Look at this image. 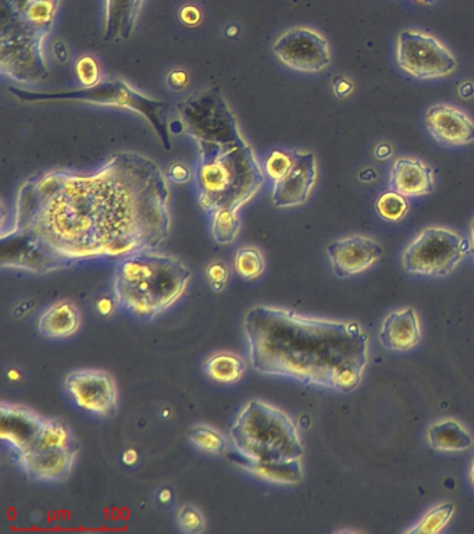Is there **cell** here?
Returning a JSON list of instances; mask_svg holds the SVG:
<instances>
[{
	"mask_svg": "<svg viewBox=\"0 0 474 534\" xmlns=\"http://www.w3.org/2000/svg\"><path fill=\"white\" fill-rule=\"evenodd\" d=\"M420 338L422 331L412 308L390 313L380 331L381 345L391 351L412 350L420 343Z\"/></svg>",
	"mask_w": 474,
	"mask_h": 534,
	"instance_id": "cell-19",
	"label": "cell"
},
{
	"mask_svg": "<svg viewBox=\"0 0 474 534\" xmlns=\"http://www.w3.org/2000/svg\"><path fill=\"white\" fill-rule=\"evenodd\" d=\"M188 84V74L184 70H171L169 76H167V85L173 91H181Z\"/></svg>",
	"mask_w": 474,
	"mask_h": 534,
	"instance_id": "cell-35",
	"label": "cell"
},
{
	"mask_svg": "<svg viewBox=\"0 0 474 534\" xmlns=\"http://www.w3.org/2000/svg\"><path fill=\"white\" fill-rule=\"evenodd\" d=\"M191 269L176 256L134 252L117 263L113 277L116 304L140 319H153L183 297Z\"/></svg>",
	"mask_w": 474,
	"mask_h": 534,
	"instance_id": "cell-4",
	"label": "cell"
},
{
	"mask_svg": "<svg viewBox=\"0 0 474 534\" xmlns=\"http://www.w3.org/2000/svg\"><path fill=\"white\" fill-rule=\"evenodd\" d=\"M177 110L184 130L196 144L231 140L242 135L237 116L219 88L194 92L178 103Z\"/></svg>",
	"mask_w": 474,
	"mask_h": 534,
	"instance_id": "cell-9",
	"label": "cell"
},
{
	"mask_svg": "<svg viewBox=\"0 0 474 534\" xmlns=\"http://www.w3.org/2000/svg\"><path fill=\"white\" fill-rule=\"evenodd\" d=\"M188 439L199 450L210 455H223L228 450V441L219 430L208 425H195L188 430Z\"/></svg>",
	"mask_w": 474,
	"mask_h": 534,
	"instance_id": "cell-26",
	"label": "cell"
},
{
	"mask_svg": "<svg viewBox=\"0 0 474 534\" xmlns=\"http://www.w3.org/2000/svg\"><path fill=\"white\" fill-rule=\"evenodd\" d=\"M273 52L284 66L301 73H320L331 63L327 39L306 27L291 28L281 34L274 42Z\"/></svg>",
	"mask_w": 474,
	"mask_h": 534,
	"instance_id": "cell-12",
	"label": "cell"
},
{
	"mask_svg": "<svg viewBox=\"0 0 474 534\" xmlns=\"http://www.w3.org/2000/svg\"><path fill=\"white\" fill-rule=\"evenodd\" d=\"M78 451L80 441L70 427L62 420L51 418L44 432L16 459L31 479L60 482L73 471Z\"/></svg>",
	"mask_w": 474,
	"mask_h": 534,
	"instance_id": "cell-8",
	"label": "cell"
},
{
	"mask_svg": "<svg viewBox=\"0 0 474 534\" xmlns=\"http://www.w3.org/2000/svg\"><path fill=\"white\" fill-rule=\"evenodd\" d=\"M167 177L170 181L176 184H185L191 180V170L183 163H174L170 166L169 172H167Z\"/></svg>",
	"mask_w": 474,
	"mask_h": 534,
	"instance_id": "cell-34",
	"label": "cell"
},
{
	"mask_svg": "<svg viewBox=\"0 0 474 534\" xmlns=\"http://www.w3.org/2000/svg\"><path fill=\"white\" fill-rule=\"evenodd\" d=\"M376 210L381 219L387 222L397 223L404 219L409 210V202L404 195L395 191H387L381 194L376 202Z\"/></svg>",
	"mask_w": 474,
	"mask_h": 534,
	"instance_id": "cell-28",
	"label": "cell"
},
{
	"mask_svg": "<svg viewBox=\"0 0 474 534\" xmlns=\"http://www.w3.org/2000/svg\"><path fill=\"white\" fill-rule=\"evenodd\" d=\"M292 163H294V151L276 149L265 159L263 169H265L266 176L272 178L274 183L291 169Z\"/></svg>",
	"mask_w": 474,
	"mask_h": 534,
	"instance_id": "cell-30",
	"label": "cell"
},
{
	"mask_svg": "<svg viewBox=\"0 0 474 534\" xmlns=\"http://www.w3.org/2000/svg\"><path fill=\"white\" fill-rule=\"evenodd\" d=\"M9 94L24 103L42 102H80L99 106H116L137 113L148 121L149 126L158 135L165 151H171V126L169 123L170 105L141 94L120 78L102 80L95 87L71 89V91L39 92L17 87H10Z\"/></svg>",
	"mask_w": 474,
	"mask_h": 534,
	"instance_id": "cell-7",
	"label": "cell"
},
{
	"mask_svg": "<svg viewBox=\"0 0 474 534\" xmlns=\"http://www.w3.org/2000/svg\"><path fill=\"white\" fill-rule=\"evenodd\" d=\"M49 419L23 405L0 404V437L9 445L14 457L28 450L44 432Z\"/></svg>",
	"mask_w": 474,
	"mask_h": 534,
	"instance_id": "cell-15",
	"label": "cell"
},
{
	"mask_svg": "<svg viewBox=\"0 0 474 534\" xmlns=\"http://www.w3.org/2000/svg\"><path fill=\"white\" fill-rule=\"evenodd\" d=\"M202 370L213 382L234 384L240 382L247 373V363L233 352H219L203 363Z\"/></svg>",
	"mask_w": 474,
	"mask_h": 534,
	"instance_id": "cell-24",
	"label": "cell"
},
{
	"mask_svg": "<svg viewBox=\"0 0 474 534\" xmlns=\"http://www.w3.org/2000/svg\"><path fill=\"white\" fill-rule=\"evenodd\" d=\"M67 394L85 412L112 418L119 411V388L113 376L103 370H77L64 382Z\"/></svg>",
	"mask_w": 474,
	"mask_h": 534,
	"instance_id": "cell-13",
	"label": "cell"
},
{
	"mask_svg": "<svg viewBox=\"0 0 474 534\" xmlns=\"http://www.w3.org/2000/svg\"><path fill=\"white\" fill-rule=\"evenodd\" d=\"M159 500L162 501L163 504L169 503L171 500V491L167 489L160 491Z\"/></svg>",
	"mask_w": 474,
	"mask_h": 534,
	"instance_id": "cell-41",
	"label": "cell"
},
{
	"mask_svg": "<svg viewBox=\"0 0 474 534\" xmlns=\"http://www.w3.org/2000/svg\"><path fill=\"white\" fill-rule=\"evenodd\" d=\"M101 305H99V311H101V313H103V315H108V313L112 312V305H110V301L109 299H103V301H101Z\"/></svg>",
	"mask_w": 474,
	"mask_h": 534,
	"instance_id": "cell-40",
	"label": "cell"
},
{
	"mask_svg": "<svg viewBox=\"0 0 474 534\" xmlns=\"http://www.w3.org/2000/svg\"><path fill=\"white\" fill-rule=\"evenodd\" d=\"M455 507L454 504H443L440 507L431 509L429 514L424 515L422 521L418 525L413 526L412 529H409V534H434L440 533L441 530L448 525V522L451 521L452 515H454Z\"/></svg>",
	"mask_w": 474,
	"mask_h": 534,
	"instance_id": "cell-29",
	"label": "cell"
},
{
	"mask_svg": "<svg viewBox=\"0 0 474 534\" xmlns=\"http://www.w3.org/2000/svg\"><path fill=\"white\" fill-rule=\"evenodd\" d=\"M416 2L423 3V5H433L437 0H416Z\"/></svg>",
	"mask_w": 474,
	"mask_h": 534,
	"instance_id": "cell-42",
	"label": "cell"
},
{
	"mask_svg": "<svg viewBox=\"0 0 474 534\" xmlns=\"http://www.w3.org/2000/svg\"><path fill=\"white\" fill-rule=\"evenodd\" d=\"M212 216V237L220 245L233 244L241 230L237 209L223 208L210 213Z\"/></svg>",
	"mask_w": 474,
	"mask_h": 534,
	"instance_id": "cell-25",
	"label": "cell"
},
{
	"mask_svg": "<svg viewBox=\"0 0 474 534\" xmlns=\"http://www.w3.org/2000/svg\"><path fill=\"white\" fill-rule=\"evenodd\" d=\"M249 361L260 375L348 394L362 383L369 336L358 323L256 305L244 318Z\"/></svg>",
	"mask_w": 474,
	"mask_h": 534,
	"instance_id": "cell-2",
	"label": "cell"
},
{
	"mask_svg": "<svg viewBox=\"0 0 474 534\" xmlns=\"http://www.w3.org/2000/svg\"><path fill=\"white\" fill-rule=\"evenodd\" d=\"M234 270L242 280L259 279L266 270L265 256L256 247H242L235 254Z\"/></svg>",
	"mask_w": 474,
	"mask_h": 534,
	"instance_id": "cell-27",
	"label": "cell"
},
{
	"mask_svg": "<svg viewBox=\"0 0 474 534\" xmlns=\"http://www.w3.org/2000/svg\"><path fill=\"white\" fill-rule=\"evenodd\" d=\"M81 327V313L76 304L60 299L49 306L38 322L39 333L45 338L74 336Z\"/></svg>",
	"mask_w": 474,
	"mask_h": 534,
	"instance_id": "cell-21",
	"label": "cell"
},
{
	"mask_svg": "<svg viewBox=\"0 0 474 534\" xmlns=\"http://www.w3.org/2000/svg\"><path fill=\"white\" fill-rule=\"evenodd\" d=\"M123 461L126 465H134L135 462L138 461L137 451L127 450L126 452H124Z\"/></svg>",
	"mask_w": 474,
	"mask_h": 534,
	"instance_id": "cell-38",
	"label": "cell"
},
{
	"mask_svg": "<svg viewBox=\"0 0 474 534\" xmlns=\"http://www.w3.org/2000/svg\"><path fill=\"white\" fill-rule=\"evenodd\" d=\"M316 181L315 153L294 151V163L291 169L273 183V205L281 209L304 205L312 194Z\"/></svg>",
	"mask_w": 474,
	"mask_h": 534,
	"instance_id": "cell-14",
	"label": "cell"
},
{
	"mask_svg": "<svg viewBox=\"0 0 474 534\" xmlns=\"http://www.w3.org/2000/svg\"><path fill=\"white\" fill-rule=\"evenodd\" d=\"M206 279H208L210 287L220 293L226 288L228 279H230V270L226 263L223 262H213L206 267Z\"/></svg>",
	"mask_w": 474,
	"mask_h": 534,
	"instance_id": "cell-33",
	"label": "cell"
},
{
	"mask_svg": "<svg viewBox=\"0 0 474 534\" xmlns=\"http://www.w3.org/2000/svg\"><path fill=\"white\" fill-rule=\"evenodd\" d=\"M472 238H473V254H474V220L472 223Z\"/></svg>",
	"mask_w": 474,
	"mask_h": 534,
	"instance_id": "cell-44",
	"label": "cell"
},
{
	"mask_svg": "<svg viewBox=\"0 0 474 534\" xmlns=\"http://www.w3.org/2000/svg\"><path fill=\"white\" fill-rule=\"evenodd\" d=\"M231 444L242 458L259 462L298 461L304 443L294 420L262 400H251L230 426Z\"/></svg>",
	"mask_w": 474,
	"mask_h": 534,
	"instance_id": "cell-6",
	"label": "cell"
},
{
	"mask_svg": "<svg viewBox=\"0 0 474 534\" xmlns=\"http://www.w3.org/2000/svg\"><path fill=\"white\" fill-rule=\"evenodd\" d=\"M327 254L335 276L347 279L376 265L384 249L372 238L354 236L331 242Z\"/></svg>",
	"mask_w": 474,
	"mask_h": 534,
	"instance_id": "cell-16",
	"label": "cell"
},
{
	"mask_svg": "<svg viewBox=\"0 0 474 534\" xmlns=\"http://www.w3.org/2000/svg\"><path fill=\"white\" fill-rule=\"evenodd\" d=\"M145 0H105L103 38L108 42L124 41L134 34Z\"/></svg>",
	"mask_w": 474,
	"mask_h": 534,
	"instance_id": "cell-20",
	"label": "cell"
},
{
	"mask_svg": "<svg viewBox=\"0 0 474 534\" xmlns=\"http://www.w3.org/2000/svg\"><path fill=\"white\" fill-rule=\"evenodd\" d=\"M76 74L83 88L95 87L102 81L101 69L92 56H83L77 60Z\"/></svg>",
	"mask_w": 474,
	"mask_h": 534,
	"instance_id": "cell-32",
	"label": "cell"
},
{
	"mask_svg": "<svg viewBox=\"0 0 474 534\" xmlns=\"http://www.w3.org/2000/svg\"><path fill=\"white\" fill-rule=\"evenodd\" d=\"M399 67L418 80H434L454 73L458 60L447 46L426 32L402 31L397 39Z\"/></svg>",
	"mask_w": 474,
	"mask_h": 534,
	"instance_id": "cell-11",
	"label": "cell"
},
{
	"mask_svg": "<svg viewBox=\"0 0 474 534\" xmlns=\"http://www.w3.org/2000/svg\"><path fill=\"white\" fill-rule=\"evenodd\" d=\"M470 480H472V484L474 487V461H473V466H472V472H470Z\"/></svg>",
	"mask_w": 474,
	"mask_h": 534,
	"instance_id": "cell-43",
	"label": "cell"
},
{
	"mask_svg": "<svg viewBox=\"0 0 474 534\" xmlns=\"http://www.w3.org/2000/svg\"><path fill=\"white\" fill-rule=\"evenodd\" d=\"M196 172L199 205L208 213L240 210L252 201L266 180L252 145L244 134L231 140L201 142Z\"/></svg>",
	"mask_w": 474,
	"mask_h": 534,
	"instance_id": "cell-3",
	"label": "cell"
},
{
	"mask_svg": "<svg viewBox=\"0 0 474 534\" xmlns=\"http://www.w3.org/2000/svg\"><path fill=\"white\" fill-rule=\"evenodd\" d=\"M60 0H2L0 73L14 83L48 80L44 44Z\"/></svg>",
	"mask_w": 474,
	"mask_h": 534,
	"instance_id": "cell-5",
	"label": "cell"
},
{
	"mask_svg": "<svg viewBox=\"0 0 474 534\" xmlns=\"http://www.w3.org/2000/svg\"><path fill=\"white\" fill-rule=\"evenodd\" d=\"M169 177L137 152L92 173H39L21 185L2 266L48 273L98 258L155 251L171 230Z\"/></svg>",
	"mask_w": 474,
	"mask_h": 534,
	"instance_id": "cell-1",
	"label": "cell"
},
{
	"mask_svg": "<svg viewBox=\"0 0 474 534\" xmlns=\"http://www.w3.org/2000/svg\"><path fill=\"white\" fill-rule=\"evenodd\" d=\"M235 459V465L240 466L249 475L256 479L273 484H298L302 482L304 471H302L301 459L298 461L284 462H259L251 459Z\"/></svg>",
	"mask_w": 474,
	"mask_h": 534,
	"instance_id": "cell-22",
	"label": "cell"
},
{
	"mask_svg": "<svg viewBox=\"0 0 474 534\" xmlns=\"http://www.w3.org/2000/svg\"><path fill=\"white\" fill-rule=\"evenodd\" d=\"M469 242L447 229L423 230L405 249L402 265L419 276L445 277L465 258Z\"/></svg>",
	"mask_w": 474,
	"mask_h": 534,
	"instance_id": "cell-10",
	"label": "cell"
},
{
	"mask_svg": "<svg viewBox=\"0 0 474 534\" xmlns=\"http://www.w3.org/2000/svg\"><path fill=\"white\" fill-rule=\"evenodd\" d=\"M202 14L194 6H185L180 13V19L187 26H196L201 21Z\"/></svg>",
	"mask_w": 474,
	"mask_h": 534,
	"instance_id": "cell-36",
	"label": "cell"
},
{
	"mask_svg": "<svg viewBox=\"0 0 474 534\" xmlns=\"http://www.w3.org/2000/svg\"><path fill=\"white\" fill-rule=\"evenodd\" d=\"M388 187L406 198L424 197L436 190V180L433 169L423 160L399 158L392 166Z\"/></svg>",
	"mask_w": 474,
	"mask_h": 534,
	"instance_id": "cell-18",
	"label": "cell"
},
{
	"mask_svg": "<svg viewBox=\"0 0 474 534\" xmlns=\"http://www.w3.org/2000/svg\"><path fill=\"white\" fill-rule=\"evenodd\" d=\"M426 127L445 147H466L474 142V121L461 109L436 105L426 113Z\"/></svg>",
	"mask_w": 474,
	"mask_h": 534,
	"instance_id": "cell-17",
	"label": "cell"
},
{
	"mask_svg": "<svg viewBox=\"0 0 474 534\" xmlns=\"http://www.w3.org/2000/svg\"><path fill=\"white\" fill-rule=\"evenodd\" d=\"M429 443L434 450L459 452L472 447L473 437L456 420H444L430 426Z\"/></svg>",
	"mask_w": 474,
	"mask_h": 534,
	"instance_id": "cell-23",
	"label": "cell"
},
{
	"mask_svg": "<svg viewBox=\"0 0 474 534\" xmlns=\"http://www.w3.org/2000/svg\"><path fill=\"white\" fill-rule=\"evenodd\" d=\"M333 88L335 95H337L338 98H344V96L351 94L354 84L347 80V78L337 77L334 80Z\"/></svg>",
	"mask_w": 474,
	"mask_h": 534,
	"instance_id": "cell-37",
	"label": "cell"
},
{
	"mask_svg": "<svg viewBox=\"0 0 474 534\" xmlns=\"http://www.w3.org/2000/svg\"><path fill=\"white\" fill-rule=\"evenodd\" d=\"M178 526L187 534H201L206 530V519L198 508L184 505L177 515Z\"/></svg>",
	"mask_w": 474,
	"mask_h": 534,
	"instance_id": "cell-31",
	"label": "cell"
},
{
	"mask_svg": "<svg viewBox=\"0 0 474 534\" xmlns=\"http://www.w3.org/2000/svg\"><path fill=\"white\" fill-rule=\"evenodd\" d=\"M60 49H62V44H60V42H57V44H55V53L57 59H59L60 62H66V60L69 59V53H67L66 46H64L63 51H60Z\"/></svg>",
	"mask_w": 474,
	"mask_h": 534,
	"instance_id": "cell-39",
	"label": "cell"
}]
</instances>
